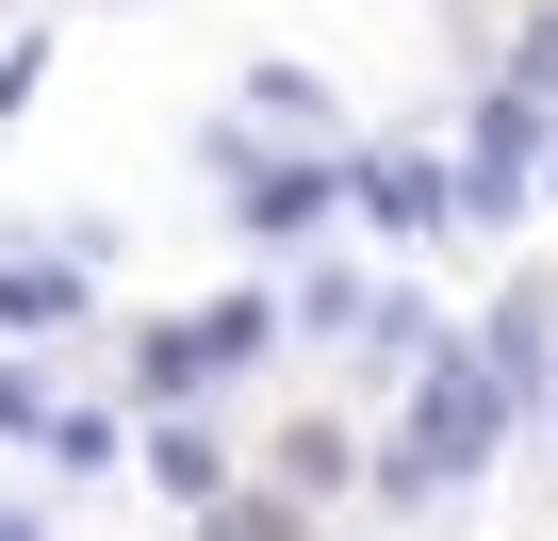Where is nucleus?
<instances>
[{
    "label": "nucleus",
    "mask_w": 558,
    "mask_h": 541,
    "mask_svg": "<svg viewBox=\"0 0 558 541\" xmlns=\"http://www.w3.org/2000/svg\"><path fill=\"white\" fill-rule=\"evenodd\" d=\"M0 312H17V329H66V312H83V262H50V246H0Z\"/></svg>",
    "instance_id": "1"
},
{
    "label": "nucleus",
    "mask_w": 558,
    "mask_h": 541,
    "mask_svg": "<svg viewBox=\"0 0 558 541\" xmlns=\"http://www.w3.org/2000/svg\"><path fill=\"white\" fill-rule=\"evenodd\" d=\"M0 427H34V443H50V394H34L17 361H0Z\"/></svg>",
    "instance_id": "2"
},
{
    "label": "nucleus",
    "mask_w": 558,
    "mask_h": 541,
    "mask_svg": "<svg viewBox=\"0 0 558 541\" xmlns=\"http://www.w3.org/2000/svg\"><path fill=\"white\" fill-rule=\"evenodd\" d=\"M0 541H34V525H17V508H0Z\"/></svg>",
    "instance_id": "3"
}]
</instances>
